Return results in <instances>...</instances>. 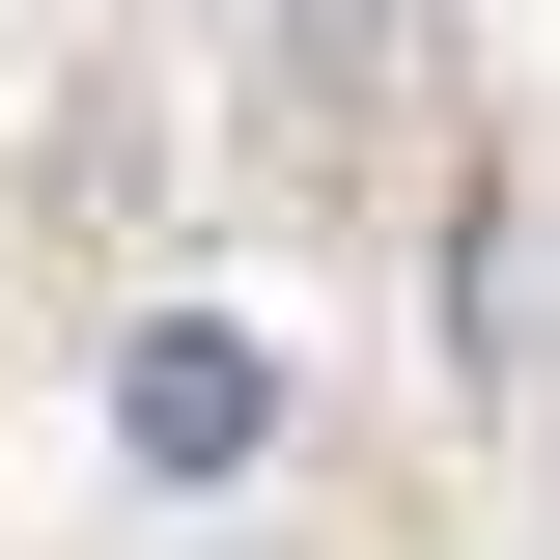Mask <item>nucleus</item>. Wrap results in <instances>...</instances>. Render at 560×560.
Wrapping results in <instances>:
<instances>
[{
    "label": "nucleus",
    "instance_id": "1",
    "mask_svg": "<svg viewBox=\"0 0 560 560\" xmlns=\"http://www.w3.org/2000/svg\"><path fill=\"white\" fill-rule=\"evenodd\" d=\"M140 448H168V477H224V448H253V364L168 337V364H140Z\"/></svg>",
    "mask_w": 560,
    "mask_h": 560
}]
</instances>
